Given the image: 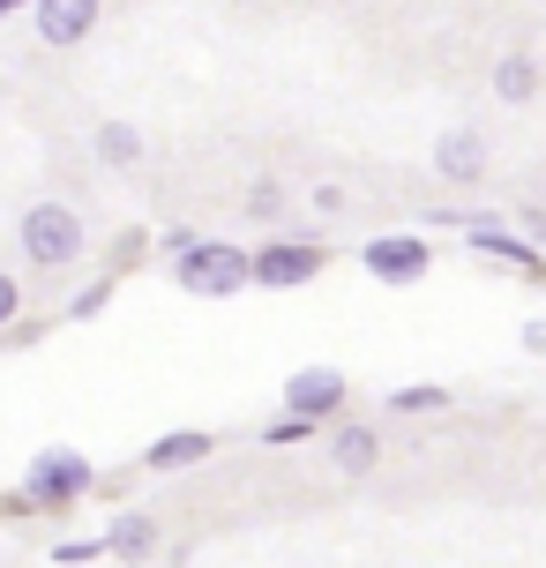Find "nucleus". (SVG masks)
Returning <instances> with one entry per match:
<instances>
[{"instance_id":"2","label":"nucleus","mask_w":546,"mask_h":568,"mask_svg":"<svg viewBox=\"0 0 546 568\" xmlns=\"http://www.w3.org/2000/svg\"><path fill=\"white\" fill-rule=\"evenodd\" d=\"M247 277H255V270H247V255H240V247H188V255H180V284H188V292H202V300L240 292Z\"/></svg>"},{"instance_id":"5","label":"nucleus","mask_w":546,"mask_h":568,"mask_svg":"<svg viewBox=\"0 0 546 568\" xmlns=\"http://www.w3.org/2000/svg\"><path fill=\"white\" fill-rule=\"evenodd\" d=\"M479 165H487V142L472 135V128H449V135L434 142V172H442V180H479Z\"/></svg>"},{"instance_id":"4","label":"nucleus","mask_w":546,"mask_h":568,"mask_svg":"<svg viewBox=\"0 0 546 568\" xmlns=\"http://www.w3.org/2000/svg\"><path fill=\"white\" fill-rule=\"evenodd\" d=\"M337 397H345V374L337 367H307L285 382V404L300 412V419H315V412H337Z\"/></svg>"},{"instance_id":"11","label":"nucleus","mask_w":546,"mask_h":568,"mask_svg":"<svg viewBox=\"0 0 546 568\" xmlns=\"http://www.w3.org/2000/svg\"><path fill=\"white\" fill-rule=\"evenodd\" d=\"M494 90H502L509 105H524V98L539 90V68H532V60H502V68H494Z\"/></svg>"},{"instance_id":"9","label":"nucleus","mask_w":546,"mask_h":568,"mask_svg":"<svg viewBox=\"0 0 546 568\" xmlns=\"http://www.w3.org/2000/svg\"><path fill=\"white\" fill-rule=\"evenodd\" d=\"M98 158H105V165H135V158H143V135H135L128 120H105V128H98Z\"/></svg>"},{"instance_id":"14","label":"nucleus","mask_w":546,"mask_h":568,"mask_svg":"<svg viewBox=\"0 0 546 568\" xmlns=\"http://www.w3.org/2000/svg\"><path fill=\"white\" fill-rule=\"evenodd\" d=\"M427 404H442V389H427V382L419 389H397V412H427Z\"/></svg>"},{"instance_id":"15","label":"nucleus","mask_w":546,"mask_h":568,"mask_svg":"<svg viewBox=\"0 0 546 568\" xmlns=\"http://www.w3.org/2000/svg\"><path fill=\"white\" fill-rule=\"evenodd\" d=\"M16 307H23V292H16V277H0V322H16Z\"/></svg>"},{"instance_id":"12","label":"nucleus","mask_w":546,"mask_h":568,"mask_svg":"<svg viewBox=\"0 0 546 568\" xmlns=\"http://www.w3.org/2000/svg\"><path fill=\"white\" fill-rule=\"evenodd\" d=\"M337 464H345V471H367L374 464V434L367 426H345V434H337Z\"/></svg>"},{"instance_id":"3","label":"nucleus","mask_w":546,"mask_h":568,"mask_svg":"<svg viewBox=\"0 0 546 568\" xmlns=\"http://www.w3.org/2000/svg\"><path fill=\"white\" fill-rule=\"evenodd\" d=\"M98 23V0H38V38L46 45H75Z\"/></svg>"},{"instance_id":"7","label":"nucleus","mask_w":546,"mask_h":568,"mask_svg":"<svg viewBox=\"0 0 546 568\" xmlns=\"http://www.w3.org/2000/svg\"><path fill=\"white\" fill-rule=\"evenodd\" d=\"M367 270H374V277H390V284H404V277H419V270H427V247H419V240H374Z\"/></svg>"},{"instance_id":"1","label":"nucleus","mask_w":546,"mask_h":568,"mask_svg":"<svg viewBox=\"0 0 546 568\" xmlns=\"http://www.w3.org/2000/svg\"><path fill=\"white\" fill-rule=\"evenodd\" d=\"M75 247H83V217H75L68 202H38L23 217V255L30 262L53 270V262H75Z\"/></svg>"},{"instance_id":"13","label":"nucleus","mask_w":546,"mask_h":568,"mask_svg":"<svg viewBox=\"0 0 546 568\" xmlns=\"http://www.w3.org/2000/svg\"><path fill=\"white\" fill-rule=\"evenodd\" d=\"M150 539H158V531H150L143 516H120L113 524V554H150Z\"/></svg>"},{"instance_id":"10","label":"nucleus","mask_w":546,"mask_h":568,"mask_svg":"<svg viewBox=\"0 0 546 568\" xmlns=\"http://www.w3.org/2000/svg\"><path fill=\"white\" fill-rule=\"evenodd\" d=\"M195 456H210V434H165V442L150 449V464H158V471H180V464H195Z\"/></svg>"},{"instance_id":"8","label":"nucleus","mask_w":546,"mask_h":568,"mask_svg":"<svg viewBox=\"0 0 546 568\" xmlns=\"http://www.w3.org/2000/svg\"><path fill=\"white\" fill-rule=\"evenodd\" d=\"M83 464H75V456H38V471H30V494H38V501H60V494H83Z\"/></svg>"},{"instance_id":"6","label":"nucleus","mask_w":546,"mask_h":568,"mask_svg":"<svg viewBox=\"0 0 546 568\" xmlns=\"http://www.w3.org/2000/svg\"><path fill=\"white\" fill-rule=\"evenodd\" d=\"M247 270H255V284H307L322 270V255L315 247H270V255H255Z\"/></svg>"}]
</instances>
